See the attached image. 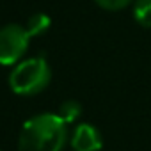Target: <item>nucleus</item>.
<instances>
[{
    "mask_svg": "<svg viewBox=\"0 0 151 151\" xmlns=\"http://www.w3.org/2000/svg\"><path fill=\"white\" fill-rule=\"evenodd\" d=\"M94 2L101 9H107V11H121L124 7H128L133 0H94Z\"/></svg>",
    "mask_w": 151,
    "mask_h": 151,
    "instance_id": "obj_8",
    "label": "nucleus"
},
{
    "mask_svg": "<svg viewBox=\"0 0 151 151\" xmlns=\"http://www.w3.org/2000/svg\"><path fill=\"white\" fill-rule=\"evenodd\" d=\"M52 69L43 57H32L14 66L9 75V86L20 96H34L48 87Z\"/></svg>",
    "mask_w": 151,
    "mask_h": 151,
    "instance_id": "obj_2",
    "label": "nucleus"
},
{
    "mask_svg": "<svg viewBox=\"0 0 151 151\" xmlns=\"http://www.w3.org/2000/svg\"><path fill=\"white\" fill-rule=\"evenodd\" d=\"M80 114H82V105L78 103V101H75V100H68V101H64L60 107H59V116L69 124V123H73V121H77L78 117H80Z\"/></svg>",
    "mask_w": 151,
    "mask_h": 151,
    "instance_id": "obj_7",
    "label": "nucleus"
},
{
    "mask_svg": "<svg viewBox=\"0 0 151 151\" xmlns=\"http://www.w3.org/2000/svg\"><path fill=\"white\" fill-rule=\"evenodd\" d=\"M66 121L59 114H37L20 130L18 151H62L68 140Z\"/></svg>",
    "mask_w": 151,
    "mask_h": 151,
    "instance_id": "obj_1",
    "label": "nucleus"
},
{
    "mask_svg": "<svg viewBox=\"0 0 151 151\" xmlns=\"http://www.w3.org/2000/svg\"><path fill=\"white\" fill-rule=\"evenodd\" d=\"M71 147L73 151H100L103 147L101 133L96 126L89 123H82L75 128L71 135Z\"/></svg>",
    "mask_w": 151,
    "mask_h": 151,
    "instance_id": "obj_4",
    "label": "nucleus"
},
{
    "mask_svg": "<svg viewBox=\"0 0 151 151\" xmlns=\"http://www.w3.org/2000/svg\"><path fill=\"white\" fill-rule=\"evenodd\" d=\"M29 34L27 27L18 23H9L0 29V64L13 66L18 64L29 48Z\"/></svg>",
    "mask_w": 151,
    "mask_h": 151,
    "instance_id": "obj_3",
    "label": "nucleus"
},
{
    "mask_svg": "<svg viewBox=\"0 0 151 151\" xmlns=\"http://www.w3.org/2000/svg\"><path fill=\"white\" fill-rule=\"evenodd\" d=\"M50 18L45 14V13H37V14H32L30 18H29V22H27V30H29V34L34 37V36H41V34H45L46 30H48V27H50Z\"/></svg>",
    "mask_w": 151,
    "mask_h": 151,
    "instance_id": "obj_6",
    "label": "nucleus"
},
{
    "mask_svg": "<svg viewBox=\"0 0 151 151\" xmlns=\"http://www.w3.org/2000/svg\"><path fill=\"white\" fill-rule=\"evenodd\" d=\"M133 18L140 27L151 29V0H133Z\"/></svg>",
    "mask_w": 151,
    "mask_h": 151,
    "instance_id": "obj_5",
    "label": "nucleus"
}]
</instances>
